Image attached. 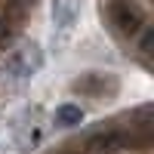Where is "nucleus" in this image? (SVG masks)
Returning a JSON list of instances; mask_svg holds the SVG:
<instances>
[{
    "label": "nucleus",
    "mask_w": 154,
    "mask_h": 154,
    "mask_svg": "<svg viewBox=\"0 0 154 154\" xmlns=\"http://www.w3.org/2000/svg\"><path fill=\"white\" fill-rule=\"evenodd\" d=\"M71 89L77 96H86V99H111V96H117V77L114 74H102V71H89L83 77H77V80L71 83Z\"/></svg>",
    "instance_id": "20e7f679"
},
{
    "label": "nucleus",
    "mask_w": 154,
    "mask_h": 154,
    "mask_svg": "<svg viewBox=\"0 0 154 154\" xmlns=\"http://www.w3.org/2000/svg\"><path fill=\"white\" fill-rule=\"evenodd\" d=\"M43 136H46V130H43V117H40V111H28L25 117L16 123V130H12V139H16V148L22 151V154H31L37 145L43 142Z\"/></svg>",
    "instance_id": "39448f33"
},
{
    "label": "nucleus",
    "mask_w": 154,
    "mask_h": 154,
    "mask_svg": "<svg viewBox=\"0 0 154 154\" xmlns=\"http://www.w3.org/2000/svg\"><path fill=\"white\" fill-rule=\"evenodd\" d=\"M77 19V3L74 0H53V22L59 31H68Z\"/></svg>",
    "instance_id": "0eeeda50"
},
{
    "label": "nucleus",
    "mask_w": 154,
    "mask_h": 154,
    "mask_svg": "<svg viewBox=\"0 0 154 154\" xmlns=\"http://www.w3.org/2000/svg\"><path fill=\"white\" fill-rule=\"evenodd\" d=\"M126 142H130V133L126 130H114V126H96L93 133L86 136L83 142V151L86 154H117L126 148Z\"/></svg>",
    "instance_id": "7ed1b4c3"
},
{
    "label": "nucleus",
    "mask_w": 154,
    "mask_h": 154,
    "mask_svg": "<svg viewBox=\"0 0 154 154\" xmlns=\"http://www.w3.org/2000/svg\"><path fill=\"white\" fill-rule=\"evenodd\" d=\"M83 120V108L74 105V102H65V105H59L56 114H53V123L59 126V130H71V126H80Z\"/></svg>",
    "instance_id": "423d86ee"
},
{
    "label": "nucleus",
    "mask_w": 154,
    "mask_h": 154,
    "mask_svg": "<svg viewBox=\"0 0 154 154\" xmlns=\"http://www.w3.org/2000/svg\"><path fill=\"white\" fill-rule=\"evenodd\" d=\"M40 68H43V49L37 43H22L19 49H12V53L3 59L0 77L9 80V83H25V80H31Z\"/></svg>",
    "instance_id": "f03ea898"
},
{
    "label": "nucleus",
    "mask_w": 154,
    "mask_h": 154,
    "mask_svg": "<svg viewBox=\"0 0 154 154\" xmlns=\"http://www.w3.org/2000/svg\"><path fill=\"white\" fill-rule=\"evenodd\" d=\"M108 22L126 40H136L148 28V12L139 0H108Z\"/></svg>",
    "instance_id": "f257e3e1"
},
{
    "label": "nucleus",
    "mask_w": 154,
    "mask_h": 154,
    "mask_svg": "<svg viewBox=\"0 0 154 154\" xmlns=\"http://www.w3.org/2000/svg\"><path fill=\"white\" fill-rule=\"evenodd\" d=\"M53 154H86L83 148H59V151H53Z\"/></svg>",
    "instance_id": "6e6552de"
}]
</instances>
